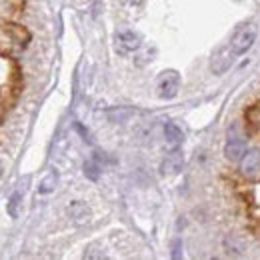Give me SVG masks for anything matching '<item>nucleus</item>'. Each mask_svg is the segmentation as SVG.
Wrapping results in <instances>:
<instances>
[{
    "label": "nucleus",
    "mask_w": 260,
    "mask_h": 260,
    "mask_svg": "<svg viewBox=\"0 0 260 260\" xmlns=\"http://www.w3.org/2000/svg\"><path fill=\"white\" fill-rule=\"evenodd\" d=\"M30 42V32L20 24H0V56L16 58Z\"/></svg>",
    "instance_id": "nucleus-1"
},
{
    "label": "nucleus",
    "mask_w": 260,
    "mask_h": 260,
    "mask_svg": "<svg viewBox=\"0 0 260 260\" xmlns=\"http://www.w3.org/2000/svg\"><path fill=\"white\" fill-rule=\"evenodd\" d=\"M256 40V26L246 22V24H240L234 34H232V40H230V48L234 52V56H240L244 52L250 50V46L254 44Z\"/></svg>",
    "instance_id": "nucleus-2"
},
{
    "label": "nucleus",
    "mask_w": 260,
    "mask_h": 260,
    "mask_svg": "<svg viewBox=\"0 0 260 260\" xmlns=\"http://www.w3.org/2000/svg\"><path fill=\"white\" fill-rule=\"evenodd\" d=\"M114 50L120 54V56H128V54H134L142 48V38L140 34H136L134 30H128V28H120L114 32Z\"/></svg>",
    "instance_id": "nucleus-3"
},
{
    "label": "nucleus",
    "mask_w": 260,
    "mask_h": 260,
    "mask_svg": "<svg viewBox=\"0 0 260 260\" xmlns=\"http://www.w3.org/2000/svg\"><path fill=\"white\" fill-rule=\"evenodd\" d=\"M156 88H158V96L162 100H172L178 94V88H180V74L176 70H164L158 76Z\"/></svg>",
    "instance_id": "nucleus-4"
},
{
    "label": "nucleus",
    "mask_w": 260,
    "mask_h": 260,
    "mask_svg": "<svg viewBox=\"0 0 260 260\" xmlns=\"http://www.w3.org/2000/svg\"><path fill=\"white\" fill-rule=\"evenodd\" d=\"M182 166H184V154H182V150L176 148V150L166 154V158L160 164V172L164 176H174L182 170Z\"/></svg>",
    "instance_id": "nucleus-5"
},
{
    "label": "nucleus",
    "mask_w": 260,
    "mask_h": 260,
    "mask_svg": "<svg viewBox=\"0 0 260 260\" xmlns=\"http://www.w3.org/2000/svg\"><path fill=\"white\" fill-rule=\"evenodd\" d=\"M224 154H226L228 160H232V162L242 160L244 154H246V142L242 138H238V136H230L226 146H224Z\"/></svg>",
    "instance_id": "nucleus-6"
},
{
    "label": "nucleus",
    "mask_w": 260,
    "mask_h": 260,
    "mask_svg": "<svg viewBox=\"0 0 260 260\" xmlns=\"http://www.w3.org/2000/svg\"><path fill=\"white\" fill-rule=\"evenodd\" d=\"M232 58H234L232 48H222V50H218V52L212 56V60H210L212 72H214V74H222V72H226L228 68H230V64H232Z\"/></svg>",
    "instance_id": "nucleus-7"
},
{
    "label": "nucleus",
    "mask_w": 260,
    "mask_h": 260,
    "mask_svg": "<svg viewBox=\"0 0 260 260\" xmlns=\"http://www.w3.org/2000/svg\"><path fill=\"white\" fill-rule=\"evenodd\" d=\"M260 172V150L252 148L246 150L244 158H242V174L244 176H256Z\"/></svg>",
    "instance_id": "nucleus-8"
},
{
    "label": "nucleus",
    "mask_w": 260,
    "mask_h": 260,
    "mask_svg": "<svg viewBox=\"0 0 260 260\" xmlns=\"http://www.w3.org/2000/svg\"><path fill=\"white\" fill-rule=\"evenodd\" d=\"M68 214H70V218L76 220V222H86L88 216H90V210H88V206H86L84 202L74 200V202H70V206H68Z\"/></svg>",
    "instance_id": "nucleus-9"
},
{
    "label": "nucleus",
    "mask_w": 260,
    "mask_h": 260,
    "mask_svg": "<svg viewBox=\"0 0 260 260\" xmlns=\"http://www.w3.org/2000/svg\"><path fill=\"white\" fill-rule=\"evenodd\" d=\"M164 138H166V142H168L170 146H178V144L184 140V134H182V130H180L178 124L166 122V124H164Z\"/></svg>",
    "instance_id": "nucleus-10"
},
{
    "label": "nucleus",
    "mask_w": 260,
    "mask_h": 260,
    "mask_svg": "<svg viewBox=\"0 0 260 260\" xmlns=\"http://www.w3.org/2000/svg\"><path fill=\"white\" fill-rule=\"evenodd\" d=\"M56 184H58V174L52 170V172H48V174L44 176V180L40 182L38 192H40V194H50V192H54Z\"/></svg>",
    "instance_id": "nucleus-11"
},
{
    "label": "nucleus",
    "mask_w": 260,
    "mask_h": 260,
    "mask_svg": "<svg viewBox=\"0 0 260 260\" xmlns=\"http://www.w3.org/2000/svg\"><path fill=\"white\" fill-rule=\"evenodd\" d=\"M20 206H22V192H14L8 200V214L10 218H18L20 214Z\"/></svg>",
    "instance_id": "nucleus-12"
},
{
    "label": "nucleus",
    "mask_w": 260,
    "mask_h": 260,
    "mask_svg": "<svg viewBox=\"0 0 260 260\" xmlns=\"http://www.w3.org/2000/svg\"><path fill=\"white\" fill-rule=\"evenodd\" d=\"M100 174H102V170H100V166H98V162L94 158L84 162V176H86L88 180H94V182H96L98 178H100Z\"/></svg>",
    "instance_id": "nucleus-13"
},
{
    "label": "nucleus",
    "mask_w": 260,
    "mask_h": 260,
    "mask_svg": "<svg viewBox=\"0 0 260 260\" xmlns=\"http://www.w3.org/2000/svg\"><path fill=\"white\" fill-rule=\"evenodd\" d=\"M130 116H132L130 108H112V110H108V118L112 122H126Z\"/></svg>",
    "instance_id": "nucleus-14"
},
{
    "label": "nucleus",
    "mask_w": 260,
    "mask_h": 260,
    "mask_svg": "<svg viewBox=\"0 0 260 260\" xmlns=\"http://www.w3.org/2000/svg\"><path fill=\"white\" fill-rule=\"evenodd\" d=\"M224 248L228 250V254H240V252L244 250L242 242H240L238 238H234L232 234H230V236H226V240H224Z\"/></svg>",
    "instance_id": "nucleus-15"
},
{
    "label": "nucleus",
    "mask_w": 260,
    "mask_h": 260,
    "mask_svg": "<svg viewBox=\"0 0 260 260\" xmlns=\"http://www.w3.org/2000/svg\"><path fill=\"white\" fill-rule=\"evenodd\" d=\"M98 250V244H92V246H88V252H84V256L86 258H104L106 254L104 252H96Z\"/></svg>",
    "instance_id": "nucleus-16"
},
{
    "label": "nucleus",
    "mask_w": 260,
    "mask_h": 260,
    "mask_svg": "<svg viewBox=\"0 0 260 260\" xmlns=\"http://www.w3.org/2000/svg\"><path fill=\"white\" fill-rule=\"evenodd\" d=\"M142 2H144V0H124V4L128 6L130 10H138V8L142 6Z\"/></svg>",
    "instance_id": "nucleus-17"
},
{
    "label": "nucleus",
    "mask_w": 260,
    "mask_h": 260,
    "mask_svg": "<svg viewBox=\"0 0 260 260\" xmlns=\"http://www.w3.org/2000/svg\"><path fill=\"white\" fill-rule=\"evenodd\" d=\"M178 250H180V242L176 240V242H174V254H172L174 258H178V256H180V252H178Z\"/></svg>",
    "instance_id": "nucleus-18"
},
{
    "label": "nucleus",
    "mask_w": 260,
    "mask_h": 260,
    "mask_svg": "<svg viewBox=\"0 0 260 260\" xmlns=\"http://www.w3.org/2000/svg\"><path fill=\"white\" fill-rule=\"evenodd\" d=\"M0 178H2V162H0Z\"/></svg>",
    "instance_id": "nucleus-19"
},
{
    "label": "nucleus",
    "mask_w": 260,
    "mask_h": 260,
    "mask_svg": "<svg viewBox=\"0 0 260 260\" xmlns=\"http://www.w3.org/2000/svg\"><path fill=\"white\" fill-rule=\"evenodd\" d=\"M0 98H2V96H0Z\"/></svg>",
    "instance_id": "nucleus-20"
}]
</instances>
